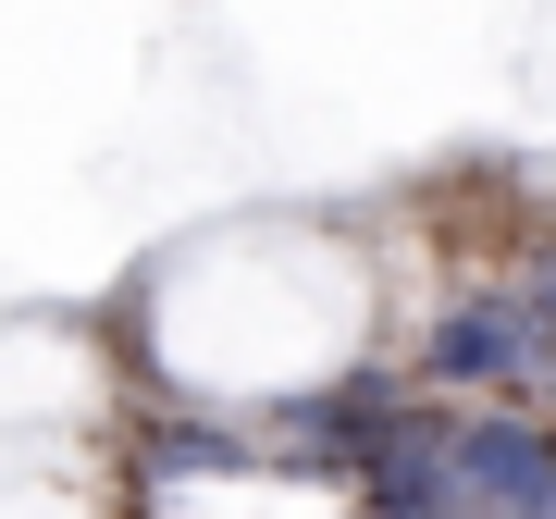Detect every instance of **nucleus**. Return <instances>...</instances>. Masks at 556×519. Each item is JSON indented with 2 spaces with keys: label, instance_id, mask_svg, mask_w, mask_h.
Instances as JSON below:
<instances>
[{
  "label": "nucleus",
  "instance_id": "6",
  "mask_svg": "<svg viewBox=\"0 0 556 519\" xmlns=\"http://www.w3.org/2000/svg\"><path fill=\"white\" fill-rule=\"evenodd\" d=\"M519 298L544 321V408H556V248H532V273H519Z\"/></svg>",
  "mask_w": 556,
  "mask_h": 519
},
{
  "label": "nucleus",
  "instance_id": "1",
  "mask_svg": "<svg viewBox=\"0 0 556 519\" xmlns=\"http://www.w3.org/2000/svg\"><path fill=\"white\" fill-rule=\"evenodd\" d=\"M420 383H445V396H544V321L519 284H482V298H457L433 321V346H420Z\"/></svg>",
  "mask_w": 556,
  "mask_h": 519
},
{
  "label": "nucleus",
  "instance_id": "2",
  "mask_svg": "<svg viewBox=\"0 0 556 519\" xmlns=\"http://www.w3.org/2000/svg\"><path fill=\"white\" fill-rule=\"evenodd\" d=\"M396 420H408V383L383 371V359H358V371H334V383H309V396H285L273 433H285V458H298V470H334V458L358 470Z\"/></svg>",
  "mask_w": 556,
  "mask_h": 519
},
{
  "label": "nucleus",
  "instance_id": "4",
  "mask_svg": "<svg viewBox=\"0 0 556 519\" xmlns=\"http://www.w3.org/2000/svg\"><path fill=\"white\" fill-rule=\"evenodd\" d=\"M358 519H482L457 482V420H396V433L358 458Z\"/></svg>",
  "mask_w": 556,
  "mask_h": 519
},
{
  "label": "nucleus",
  "instance_id": "3",
  "mask_svg": "<svg viewBox=\"0 0 556 519\" xmlns=\"http://www.w3.org/2000/svg\"><path fill=\"white\" fill-rule=\"evenodd\" d=\"M457 482L482 519H556V433L519 408H457Z\"/></svg>",
  "mask_w": 556,
  "mask_h": 519
},
{
  "label": "nucleus",
  "instance_id": "5",
  "mask_svg": "<svg viewBox=\"0 0 556 519\" xmlns=\"http://www.w3.org/2000/svg\"><path fill=\"white\" fill-rule=\"evenodd\" d=\"M211 470H273V445H236L223 420H149V482H211Z\"/></svg>",
  "mask_w": 556,
  "mask_h": 519
}]
</instances>
